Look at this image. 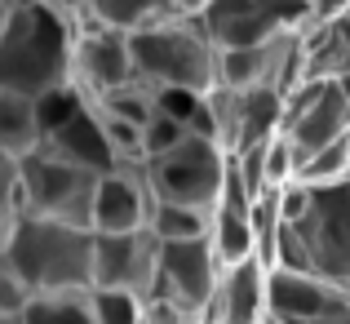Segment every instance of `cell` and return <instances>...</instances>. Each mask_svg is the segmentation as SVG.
<instances>
[{"mask_svg": "<svg viewBox=\"0 0 350 324\" xmlns=\"http://www.w3.org/2000/svg\"><path fill=\"white\" fill-rule=\"evenodd\" d=\"M182 138H187V129H182L178 120H169V116H160V111H155V120L142 129V151H146V160H155V155L173 151Z\"/></svg>", "mask_w": 350, "mask_h": 324, "instance_id": "f1b7e54d", "label": "cell"}, {"mask_svg": "<svg viewBox=\"0 0 350 324\" xmlns=\"http://www.w3.org/2000/svg\"><path fill=\"white\" fill-rule=\"evenodd\" d=\"M23 214L27 209H23V191H18V173L9 169L5 178H0V258L9 253V245H14Z\"/></svg>", "mask_w": 350, "mask_h": 324, "instance_id": "484cf974", "label": "cell"}, {"mask_svg": "<svg viewBox=\"0 0 350 324\" xmlns=\"http://www.w3.org/2000/svg\"><path fill=\"white\" fill-rule=\"evenodd\" d=\"M14 173H18V191H23V209L31 218L94 231V196H98V182H103L98 173L71 169V164L53 160L44 151L14 164Z\"/></svg>", "mask_w": 350, "mask_h": 324, "instance_id": "8992f818", "label": "cell"}, {"mask_svg": "<svg viewBox=\"0 0 350 324\" xmlns=\"http://www.w3.org/2000/svg\"><path fill=\"white\" fill-rule=\"evenodd\" d=\"M36 293L27 289V280L14 271V262L9 258H0V316L5 320H23L27 311H31Z\"/></svg>", "mask_w": 350, "mask_h": 324, "instance_id": "d4e9b609", "label": "cell"}, {"mask_svg": "<svg viewBox=\"0 0 350 324\" xmlns=\"http://www.w3.org/2000/svg\"><path fill=\"white\" fill-rule=\"evenodd\" d=\"M337 85H342V98L350 103V76H346V80H337Z\"/></svg>", "mask_w": 350, "mask_h": 324, "instance_id": "8d00e7d4", "label": "cell"}, {"mask_svg": "<svg viewBox=\"0 0 350 324\" xmlns=\"http://www.w3.org/2000/svg\"><path fill=\"white\" fill-rule=\"evenodd\" d=\"M40 147H44L40 103L0 89V155H5L9 164H23L27 155H36Z\"/></svg>", "mask_w": 350, "mask_h": 324, "instance_id": "e0dca14e", "label": "cell"}, {"mask_svg": "<svg viewBox=\"0 0 350 324\" xmlns=\"http://www.w3.org/2000/svg\"><path fill=\"white\" fill-rule=\"evenodd\" d=\"M98 324H142V307L146 302L137 293H120V289H94L89 293Z\"/></svg>", "mask_w": 350, "mask_h": 324, "instance_id": "cb8c5ba5", "label": "cell"}, {"mask_svg": "<svg viewBox=\"0 0 350 324\" xmlns=\"http://www.w3.org/2000/svg\"><path fill=\"white\" fill-rule=\"evenodd\" d=\"M284 138L297 151V169L306 160H315L324 147L350 138V103L342 98V85L337 80H324V85H301L284 98Z\"/></svg>", "mask_w": 350, "mask_h": 324, "instance_id": "ba28073f", "label": "cell"}, {"mask_svg": "<svg viewBox=\"0 0 350 324\" xmlns=\"http://www.w3.org/2000/svg\"><path fill=\"white\" fill-rule=\"evenodd\" d=\"M208 5H213V0H173V9H178L182 18H200Z\"/></svg>", "mask_w": 350, "mask_h": 324, "instance_id": "1f68e13d", "label": "cell"}, {"mask_svg": "<svg viewBox=\"0 0 350 324\" xmlns=\"http://www.w3.org/2000/svg\"><path fill=\"white\" fill-rule=\"evenodd\" d=\"M297 182L310 191H333V187H346L350 182V138L342 142L324 147V151L315 155V160H306L297 169Z\"/></svg>", "mask_w": 350, "mask_h": 324, "instance_id": "44dd1931", "label": "cell"}, {"mask_svg": "<svg viewBox=\"0 0 350 324\" xmlns=\"http://www.w3.org/2000/svg\"><path fill=\"white\" fill-rule=\"evenodd\" d=\"M342 18H350V0H315V23L319 27H337Z\"/></svg>", "mask_w": 350, "mask_h": 324, "instance_id": "4dcf8cb0", "label": "cell"}, {"mask_svg": "<svg viewBox=\"0 0 350 324\" xmlns=\"http://www.w3.org/2000/svg\"><path fill=\"white\" fill-rule=\"evenodd\" d=\"M155 275H160V240L151 231L98 236L94 289H120V293H137L142 302H151L155 298Z\"/></svg>", "mask_w": 350, "mask_h": 324, "instance_id": "30bf717a", "label": "cell"}, {"mask_svg": "<svg viewBox=\"0 0 350 324\" xmlns=\"http://www.w3.org/2000/svg\"><path fill=\"white\" fill-rule=\"evenodd\" d=\"M133 49V76L146 89H191V94H213L222 89V49L208 40L200 18H164L142 32H129Z\"/></svg>", "mask_w": 350, "mask_h": 324, "instance_id": "7a4b0ae2", "label": "cell"}, {"mask_svg": "<svg viewBox=\"0 0 350 324\" xmlns=\"http://www.w3.org/2000/svg\"><path fill=\"white\" fill-rule=\"evenodd\" d=\"M204 103L208 116H213V142L226 155L253 151L284 129V94H275V89H248V94L213 89Z\"/></svg>", "mask_w": 350, "mask_h": 324, "instance_id": "9c48e42d", "label": "cell"}, {"mask_svg": "<svg viewBox=\"0 0 350 324\" xmlns=\"http://www.w3.org/2000/svg\"><path fill=\"white\" fill-rule=\"evenodd\" d=\"M23 324H98L89 293H58V298H36Z\"/></svg>", "mask_w": 350, "mask_h": 324, "instance_id": "603a6c76", "label": "cell"}, {"mask_svg": "<svg viewBox=\"0 0 350 324\" xmlns=\"http://www.w3.org/2000/svg\"><path fill=\"white\" fill-rule=\"evenodd\" d=\"M103 116H116V120H129V125H137V129H146L155 120V94L142 85V80H133V85H124V89H111V94H103L94 103Z\"/></svg>", "mask_w": 350, "mask_h": 324, "instance_id": "7402d4cb", "label": "cell"}, {"mask_svg": "<svg viewBox=\"0 0 350 324\" xmlns=\"http://www.w3.org/2000/svg\"><path fill=\"white\" fill-rule=\"evenodd\" d=\"M266 271L262 262H239L222 275L213 311L204 316V324H266Z\"/></svg>", "mask_w": 350, "mask_h": 324, "instance_id": "2e32d148", "label": "cell"}, {"mask_svg": "<svg viewBox=\"0 0 350 324\" xmlns=\"http://www.w3.org/2000/svg\"><path fill=\"white\" fill-rule=\"evenodd\" d=\"M36 5H49V0H9V9H36Z\"/></svg>", "mask_w": 350, "mask_h": 324, "instance_id": "e575fe53", "label": "cell"}, {"mask_svg": "<svg viewBox=\"0 0 350 324\" xmlns=\"http://www.w3.org/2000/svg\"><path fill=\"white\" fill-rule=\"evenodd\" d=\"M151 94H155V111L169 116V120H178V125L191 134L200 107H204V94H191V89H151Z\"/></svg>", "mask_w": 350, "mask_h": 324, "instance_id": "83f0119b", "label": "cell"}, {"mask_svg": "<svg viewBox=\"0 0 350 324\" xmlns=\"http://www.w3.org/2000/svg\"><path fill=\"white\" fill-rule=\"evenodd\" d=\"M142 324H200V320H191L182 307H173V302H164V298H151L142 307Z\"/></svg>", "mask_w": 350, "mask_h": 324, "instance_id": "f546056e", "label": "cell"}, {"mask_svg": "<svg viewBox=\"0 0 350 324\" xmlns=\"http://www.w3.org/2000/svg\"><path fill=\"white\" fill-rule=\"evenodd\" d=\"M222 262L213 253V240H182L160 245V275H155V298L182 307L191 320L204 324L222 289Z\"/></svg>", "mask_w": 350, "mask_h": 324, "instance_id": "52a82bcc", "label": "cell"}, {"mask_svg": "<svg viewBox=\"0 0 350 324\" xmlns=\"http://www.w3.org/2000/svg\"><path fill=\"white\" fill-rule=\"evenodd\" d=\"M9 169H14V164H9V160H5V155H0V178H5V173H9Z\"/></svg>", "mask_w": 350, "mask_h": 324, "instance_id": "74e56055", "label": "cell"}, {"mask_svg": "<svg viewBox=\"0 0 350 324\" xmlns=\"http://www.w3.org/2000/svg\"><path fill=\"white\" fill-rule=\"evenodd\" d=\"M151 182H146V164H116L103 173L94 196V236H133V231L151 227Z\"/></svg>", "mask_w": 350, "mask_h": 324, "instance_id": "7c38bea8", "label": "cell"}, {"mask_svg": "<svg viewBox=\"0 0 350 324\" xmlns=\"http://www.w3.org/2000/svg\"><path fill=\"white\" fill-rule=\"evenodd\" d=\"M226 169H231V155L213 138L187 134L173 151L146 160V182H151L155 205L217 214V200H222V187H226Z\"/></svg>", "mask_w": 350, "mask_h": 324, "instance_id": "277c9868", "label": "cell"}, {"mask_svg": "<svg viewBox=\"0 0 350 324\" xmlns=\"http://www.w3.org/2000/svg\"><path fill=\"white\" fill-rule=\"evenodd\" d=\"M9 18H14V9H9V0H0V32L9 27Z\"/></svg>", "mask_w": 350, "mask_h": 324, "instance_id": "d590c367", "label": "cell"}, {"mask_svg": "<svg viewBox=\"0 0 350 324\" xmlns=\"http://www.w3.org/2000/svg\"><path fill=\"white\" fill-rule=\"evenodd\" d=\"M315 23V0H213L200 27L217 49H253L284 36H301Z\"/></svg>", "mask_w": 350, "mask_h": 324, "instance_id": "5b68a950", "label": "cell"}, {"mask_svg": "<svg viewBox=\"0 0 350 324\" xmlns=\"http://www.w3.org/2000/svg\"><path fill=\"white\" fill-rule=\"evenodd\" d=\"M301 85V36H284L253 49H222V89H275L288 98Z\"/></svg>", "mask_w": 350, "mask_h": 324, "instance_id": "8fae6325", "label": "cell"}, {"mask_svg": "<svg viewBox=\"0 0 350 324\" xmlns=\"http://www.w3.org/2000/svg\"><path fill=\"white\" fill-rule=\"evenodd\" d=\"M76 80L94 98L111 94V89L133 85V49H129V32L98 27L94 18L76 27Z\"/></svg>", "mask_w": 350, "mask_h": 324, "instance_id": "5bb4252c", "label": "cell"}, {"mask_svg": "<svg viewBox=\"0 0 350 324\" xmlns=\"http://www.w3.org/2000/svg\"><path fill=\"white\" fill-rule=\"evenodd\" d=\"M151 231L160 245H182V240H208L213 236V214L200 209H178V205H155L151 209Z\"/></svg>", "mask_w": 350, "mask_h": 324, "instance_id": "ffe728a7", "label": "cell"}, {"mask_svg": "<svg viewBox=\"0 0 350 324\" xmlns=\"http://www.w3.org/2000/svg\"><path fill=\"white\" fill-rule=\"evenodd\" d=\"M0 324H23V320H5V316H0Z\"/></svg>", "mask_w": 350, "mask_h": 324, "instance_id": "f35d334b", "label": "cell"}, {"mask_svg": "<svg viewBox=\"0 0 350 324\" xmlns=\"http://www.w3.org/2000/svg\"><path fill=\"white\" fill-rule=\"evenodd\" d=\"M173 14H178L173 0H94V9H89V18L98 27H111V32H142V27L164 23Z\"/></svg>", "mask_w": 350, "mask_h": 324, "instance_id": "ac0fdd59", "label": "cell"}, {"mask_svg": "<svg viewBox=\"0 0 350 324\" xmlns=\"http://www.w3.org/2000/svg\"><path fill=\"white\" fill-rule=\"evenodd\" d=\"M288 182H297V151L284 134H275L266 142V187L271 191H284Z\"/></svg>", "mask_w": 350, "mask_h": 324, "instance_id": "4316f807", "label": "cell"}, {"mask_svg": "<svg viewBox=\"0 0 350 324\" xmlns=\"http://www.w3.org/2000/svg\"><path fill=\"white\" fill-rule=\"evenodd\" d=\"M310 324H350V311H342V316H324V320H310Z\"/></svg>", "mask_w": 350, "mask_h": 324, "instance_id": "836d02e7", "label": "cell"}, {"mask_svg": "<svg viewBox=\"0 0 350 324\" xmlns=\"http://www.w3.org/2000/svg\"><path fill=\"white\" fill-rule=\"evenodd\" d=\"M346 293H350V284H346Z\"/></svg>", "mask_w": 350, "mask_h": 324, "instance_id": "ab89813d", "label": "cell"}, {"mask_svg": "<svg viewBox=\"0 0 350 324\" xmlns=\"http://www.w3.org/2000/svg\"><path fill=\"white\" fill-rule=\"evenodd\" d=\"M40 151L53 155V160H62V164H71V169L98 173V178L116 169V151H111V142H107L103 116H98L94 103H80L62 125H53L49 134H44Z\"/></svg>", "mask_w": 350, "mask_h": 324, "instance_id": "9a60e30c", "label": "cell"}, {"mask_svg": "<svg viewBox=\"0 0 350 324\" xmlns=\"http://www.w3.org/2000/svg\"><path fill=\"white\" fill-rule=\"evenodd\" d=\"M94 245L98 236L85 227H62V222L23 214L5 258L14 262V271L27 280L36 298L94 293Z\"/></svg>", "mask_w": 350, "mask_h": 324, "instance_id": "3957f363", "label": "cell"}, {"mask_svg": "<svg viewBox=\"0 0 350 324\" xmlns=\"http://www.w3.org/2000/svg\"><path fill=\"white\" fill-rule=\"evenodd\" d=\"M76 76V27L53 5L14 9L0 32V89L23 98H49Z\"/></svg>", "mask_w": 350, "mask_h": 324, "instance_id": "6da1fadb", "label": "cell"}, {"mask_svg": "<svg viewBox=\"0 0 350 324\" xmlns=\"http://www.w3.org/2000/svg\"><path fill=\"white\" fill-rule=\"evenodd\" d=\"M208 240H213V253H217V262H222V271L257 258V236H253L248 214H226V209H217L213 214V236Z\"/></svg>", "mask_w": 350, "mask_h": 324, "instance_id": "d6986e66", "label": "cell"}, {"mask_svg": "<svg viewBox=\"0 0 350 324\" xmlns=\"http://www.w3.org/2000/svg\"><path fill=\"white\" fill-rule=\"evenodd\" d=\"M342 311H350L346 284H333L315 271H271L266 280V316L275 324H310L324 316H342Z\"/></svg>", "mask_w": 350, "mask_h": 324, "instance_id": "4fadbf2b", "label": "cell"}, {"mask_svg": "<svg viewBox=\"0 0 350 324\" xmlns=\"http://www.w3.org/2000/svg\"><path fill=\"white\" fill-rule=\"evenodd\" d=\"M333 32H337V40H342V45H346V53H350V18H342V23H337V27H333Z\"/></svg>", "mask_w": 350, "mask_h": 324, "instance_id": "d6a6232c", "label": "cell"}]
</instances>
